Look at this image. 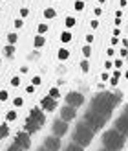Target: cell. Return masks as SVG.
<instances>
[{
  "instance_id": "obj_1",
  "label": "cell",
  "mask_w": 128,
  "mask_h": 151,
  "mask_svg": "<svg viewBox=\"0 0 128 151\" xmlns=\"http://www.w3.org/2000/svg\"><path fill=\"white\" fill-rule=\"evenodd\" d=\"M121 101V94H114V92H103L99 96H95L92 100V109L93 112H97V114H101L104 118H110L112 111H114V107Z\"/></svg>"
},
{
  "instance_id": "obj_2",
  "label": "cell",
  "mask_w": 128,
  "mask_h": 151,
  "mask_svg": "<svg viewBox=\"0 0 128 151\" xmlns=\"http://www.w3.org/2000/svg\"><path fill=\"white\" fill-rule=\"evenodd\" d=\"M124 134L119 133L117 129H110L103 134V146L108 151H121L124 146Z\"/></svg>"
},
{
  "instance_id": "obj_3",
  "label": "cell",
  "mask_w": 128,
  "mask_h": 151,
  "mask_svg": "<svg viewBox=\"0 0 128 151\" xmlns=\"http://www.w3.org/2000/svg\"><path fill=\"white\" fill-rule=\"evenodd\" d=\"M93 129L90 127L86 122H81L79 125H77V129H75V133H73V140H75V144H79V146H90V142H92V138H93Z\"/></svg>"
},
{
  "instance_id": "obj_4",
  "label": "cell",
  "mask_w": 128,
  "mask_h": 151,
  "mask_svg": "<svg viewBox=\"0 0 128 151\" xmlns=\"http://www.w3.org/2000/svg\"><path fill=\"white\" fill-rule=\"evenodd\" d=\"M106 120L108 118H104V116H101V114H97V112H93L92 109H88V112L84 114V122L92 127L93 131H99L101 127L106 124Z\"/></svg>"
},
{
  "instance_id": "obj_5",
  "label": "cell",
  "mask_w": 128,
  "mask_h": 151,
  "mask_svg": "<svg viewBox=\"0 0 128 151\" xmlns=\"http://www.w3.org/2000/svg\"><path fill=\"white\" fill-rule=\"evenodd\" d=\"M115 129H117L119 133H123L124 137H128V107L124 109L123 114L115 120Z\"/></svg>"
},
{
  "instance_id": "obj_6",
  "label": "cell",
  "mask_w": 128,
  "mask_h": 151,
  "mask_svg": "<svg viewBox=\"0 0 128 151\" xmlns=\"http://www.w3.org/2000/svg\"><path fill=\"white\" fill-rule=\"evenodd\" d=\"M66 103L77 109V107H81V105L84 103V96H82L81 92H70L66 96Z\"/></svg>"
},
{
  "instance_id": "obj_7",
  "label": "cell",
  "mask_w": 128,
  "mask_h": 151,
  "mask_svg": "<svg viewBox=\"0 0 128 151\" xmlns=\"http://www.w3.org/2000/svg\"><path fill=\"white\" fill-rule=\"evenodd\" d=\"M17 144H18L20 147L28 149L29 146H31V134H29L28 131H24V133H18V134H17Z\"/></svg>"
},
{
  "instance_id": "obj_8",
  "label": "cell",
  "mask_w": 128,
  "mask_h": 151,
  "mask_svg": "<svg viewBox=\"0 0 128 151\" xmlns=\"http://www.w3.org/2000/svg\"><path fill=\"white\" fill-rule=\"evenodd\" d=\"M66 131H68L66 120H57V122L53 124V134L55 137H62V134H66Z\"/></svg>"
},
{
  "instance_id": "obj_9",
  "label": "cell",
  "mask_w": 128,
  "mask_h": 151,
  "mask_svg": "<svg viewBox=\"0 0 128 151\" xmlns=\"http://www.w3.org/2000/svg\"><path fill=\"white\" fill-rule=\"evenodd\" d=\"M44 146L50 151H59L61 149V137H48L46 142H44Z\"/></svg>"
},
{
  "instance_id": "obj_10",
  "label": "cell",
  "mask_w": 128,
  "mask_h": 151,
  "mask_svg": "<svg viewBox=\"0 0 128 151\" xmlns=\"http://www.w3.org/2000/svg\"><path fill=\"white\" fill-rule=\"evenodd\" d=\"M75 114H77V111H75V107H71V105H66V107L61 109V118L66 120V122H70V120L75 118Z\"/></svg>"
},
{
  "instance_id": "obj_11",
  "label": "cell",
  "mask_w": 128,
  "mask_h": 151,
  "mask_svg": "<svg viewBox=\"0 0 128 151\" xmlns=\"http://www.w3.org/2000/svg\"><path fill=\"white\" fill-rule=\"evenodd\" d=\"M40 107H42V111H55V107H57V101H55V98H51V96H46L44 100L40 101Z\"/></svg>"
},
{
  "instance_id": "obj_12",
  "label": "cell",
  "mask_w": 128,
  "mask_h": 151,
  "mask_svg": "<svg viewBox=\"0 0 128 151\" xmlns=\"http://www.w3.org/2000/svg\"><path fill=\"white\" fill-rule=\"evenodd\" d=\"M29 116H31L35 122H39L40 125L46 122V114L42 112V107H35V109H31V114H29Z\"/></svg>"
},
{
  "instance_id": "obj_13",
  "label": "cell",
  "mask_w": 128,
  "mask_h": 151,
  "mask_svg": "<svg viewBox=\"0 0 128 151\" xmlns=\"http://www.w3.org/2000/svg\"><path fill=\"white\" fill-rule=\"evenodd\" d=\"M39 127H40V124L39 122H35V120L29 116L28 120H26V125H24V131H28L29 134H33V133H37L39 131Z\"/></svg>"
},
{
  "instance_id": "obj_14",
  "label": "cell",
  "mask_w": 128,
  "mask_h": 151,
  "mask_svg": "<svg viewBox=\"0 0 128 151\" xmlns=\"http://www.w3.org/2000/svg\"><path fill=\"white\" fill-rule=\"evenodd\" d=\"M66 151H84V149H82V146H79V144H75V142H73V144H70V146L66 147Z\"/></svg>"
},
{
  "instance_id": "obj_15",
  "label": "cell",
  "mask_w": 128,
  "mask_h": 151,
  "mask_svg": "<svg viewBox=\"0 0 128 151\" xmlns=\"http://www.w3.org/2000/svg\"><path fill=\"white\" fill-rule=\"evenodd\" d=\"M9 134V127L7 125H0V138H6Z\"/></svg>"
},
{
  "instance_id": "obj_16",
  "label": "cell",
  "mask_w": 128,
  "mask_h": 151,
  "mask_svg": "<svg viewBox=\"0 0 128 151\" xmlns=\"http://www.w3.org/2000/svg\"><path fill=\"white\" fill-rule=\"evenodd\" d=\"M68 55H70V52H68L66 48H61V50H59V59H62V61H64V59H68Z\"/></svg>"
},
{
  "instance_id": "obj_17",
  "label": "cell",
  "mask_w": 128,
  "mask_h": 151,
  "mask_svg": "<svg viewBox=\"0 0 128 151\" xmlns=\"http://www.w3.org/2000/svg\"><path fill=\"white\" fill-rule=\"evenodd\" d=\"M13 52H15V46H13V44H9V46H6V48H4V54H6L7 57H11V55H13Z\"/></svg>"
},
{
  "instance_id": "obj_18",
  "label": "cell",
  "mask_w": 128,
  "mask_h": 151,
  "mask_svg": "<svg viewBox=\"0 0 128 151\" xmlns=\"http://www.w3.org/2000/svg\"><path fill=\"white\" fill-rule=\"evenodd\" d=\"M44 17H46V19L55 17V9H51V7H50V9H46V11H44Z\"/></svg>"
},
{
  "instance_id": "obj_19",
  "label": "cell",
  "mask_w": 128,
  "mask_h": 151,
  "mask_svg": "<svg viewBox=\"0 0 128 151\" xmlns=\"http://www.w3.org/2000/svg\"><path fill=\"white\" fill-rule=\"evenodd\" d=\"M17 39H18L17 33H9V35H7V41H9V44H15V42H17Z\"/></svg>"
},
{
  "instance_id": "obj_20",
  "label": "cell",
  "mask_w": 128,
  "mask_h": 151,
  "mask_svg": "<svg viewBox=\"0 0 128 151\" xmlns=\"http://www.w3.org/2000/svg\"><path fill=\"white\" fill-rule=\"evenodd\" d=\"M42 44H44V37H40V35H39V37L35 39V46H37V48H40Z\"/></svg>"
},
{
  "instance_id": "obj_21",
  "label": "cell",
  "mask_w": 128,
  "mask_h": 151,
  "mask_svg": "<svg viewBox=\"0 0 128 151\" xmlns=\"http://www.w3.org/2000/svg\"><path fill=\"white\" fill-rule=\"evenodd\" d=\"M7 151H24V147H20V146L17 144V142H15V144H13L9 149H7Z\"/></svg>"
},
{
  "instance_id": "obj_22",
  "label": "cell",
  "mask_w": 128,
  "mask_h": 151,
  "mask_svg": "<svg viewBox=\"0 0 128 151\" xmlns=\"http://www.w3.org/2000/svg\"><path fill=\"white\" fill-rule=\"evenodd\" d=\"M119 76H121V74H119V70H117L114 76H112V79H110V81H112V85H117V79H119Z\"/></svg>"
},
{
  "instance_id": "obj_23",
  "label": "cell",
  "mask_w": 128,
  "mask_h": 151,
  "mask_svg": "<svg viewBox=\"0 0 128 151\" xmlns=\"http://www.w3.org/2000/svg\"><path fill=\"white\" fill-rule=\"evenodd\" d=\"M82 54H84V57H90V55H92V48L84 46V48H82Z\"/></svg>"
},
{
  "instance_id": "obj_24",
  "label": "cell",
  "mask_w": 128,
  "mask_h": 151,
  "mask_svg": "<svg viewBox=\"0 0 128 151\" xmlns=\"http://www.w3.org/2000/svg\"><path fill=\"white\" fill-rule=\"evenodd\" d=\"M66 26H68V28L75 26V19H73V17H68V19H66Z\"/></svg>"
},
{
  "instance_id": "obj_25",
  "label": "cell",
  "mask_w": 128,
  "mask_h": 151,
  "mask_svg": "<svg viewBox=\"0 0 128 151\" xmlns=\"http://www.w3.org/2000/svg\"><path fill=\"white\" fill-rule=\"evenodd\" d=\"M15 118H17V112H15V111H11V112H7V122H13Z\"/></svg>"
},
{
  "instance_id": "obj_26",
  "label": "cell",
  "mask_w": 128,
  "mask_h": 151,
  "mask_svg": "<svg viewBox=\"0 0 128 151\" xmlns=\"http://www.w3.org/2000/svg\"><path fill=\"white\" fill-rule=\"evenodd\" d=\"M11 85H13V87H18V85H20V78H18V76H15V78L11 79Z\"/></svg>"
},
{
  "instance_id": "obj_27",
  "label": "cell",
  "mask_w": 128,
  "mask_h": 151,
  "mask_svg": "<svg viewBox=\"0 0 128 151\" xmlns=\"http://www.w3.org/2000/svg\"><path fill=\"white\" fill-rule=\"evenodd\" d=\"M59 94H61V92H59V88H51L50 90V96L51 98H59Z\"/></svg>"
},
{
  "instance_id": "obj_28",
  "label": "cell",
  "mask_w": 128,
  "mask_h": 151,
  "mask_svg": "<svg viewBox=\"0 0 128 151\" xmlns=\"http://www.w3.org/2000/svg\"><path fill=\"white\" fill-rule=\"evenodd\" d=\"M61 39H62L64 42H68V41H71V35L68 33V32H64V33H62V37H61Z\"/></svg>"
},
{
  "instance_id": "obj_29",
  "label": "cell",
  "mask_w": 128,
  "mask_h": 151,
  "mask_svg": "<svg viewBox=\"0 0 128 151\" xmlns=\"http://www.w3.org/2000/svg\"><path fill=\"white\" fill-rule=\"evenodd\" d=\"M46 32H48V26H46V24H40V26H39V33L42 35V33H46Z\"/></svg>"
},
{
  "instance_id": "obj_30",
  "label": "cell",
  "mask_w": 128,
  "mask_h": 151,
  "mask_svg": "<svg viewBox=\"0 0 128 151\" xmlns=\"http://www.w3.org/2000/svg\"><path fill=\"white\" fill-rule=\"evenodd\" d=\"M7 100V92L6 90H0V101H6Z\"/></svg>"
},
{
  "instance_id": "obj_31",
  "label": "cell",
  "mask_w": 128,
  "mask_h": 151,
  "mask_svg": "<svg viewBox=\"0 0 128 151\" xmlns=\"http://www.w3.org/2000/svg\"><path fill=\"white\" fill-rule=\"evenodd\" d=\"M81 68H82V72H88V68H90V66H88V61H82V63H81Z\"/></svg>"
},
{
  "instance_id": "obj_32",
  "label": "cell",
  "mask_w": 128,
  "mask_h": 151,
  "mask_svg": "<svg viewBox=\"0 0 128 151\" xmlns=\"http://www.w3.org/2000/svg\"><path fill=\"white\" fill-rule=\"evenodd\" d=\"M22 103H24V100H22V98H17V100H15V107H20Z\"/></svg>"
},
{
  "instance_id": "obj_33",
  "label": "cell",
  "mask_w": 128,
  "mask_h": 151,
  "mask_svg": "<svg viewBox=\"0 0 128 151\" xmlns=\"http://www.w3.org/2000/svg\"><path fill=\"white\" fill-rule=\"evenodd\" d=\"M82 7H84V4H82V2H77V4H75V9H79V11H81Z\"/></svg>"
},
{
  "instance_id": "obj_34",
  "label": "cell",
  "mask_w": 128,
  "mask_h": 151,
  "mask_svg": "<svg viewBox=\"0 0 128 151\" xmlns=\"http://www.w3.org/2000/svg\"><path fill=\"white\" fill-rule=\"evenodd\" d=\"M114 66H115V68H119V66H123V61H121V59H117V61L114 63Z\"/></svg>"
},
{
  "instance_id": "obj_35",
  "label": "cell",
  "mask_w": 128,
  "mask_h": 151,
  "mask_svg": "<svg viewBox=\"0 0 128 151\" xmlns=\"http://www.w3.org/2000/svg\"><path fill=\"white\" fill-rule=\"evenodd\" d=\"M33 85H40V78H33Z\"/></svg>"
},
{
  "instance_id": "obj_36",
  "label": "cell",
  "mask_w": 128,
  "mask_h": 151,
  "mask_svg": "<svg viewBox=\"0 0 128 151\" xmlns=\"http://www.w3.org/2000/svg\"><path fill=\"white\" fill-rule=\"evenodd\" d=\"M20 15H22V17H26V15H28V9H26V7H22V11H20Z\"/></svg>"
},
{
  "instance_id": "obj_37",
  "label": "cell",
  "mask_w": 128,
  "mask_h": 151,
  "mask_svg": "<svg viewBox=\"0 0 128 151\" xmlns=\"http://www.w3.org/2000/svg\"><path fill=\"white\" fill-rule=\"evenodd\" d=\"M15 26H17V28H22V20H15Z\"/></svg>"
},
{
  "instance_id": "obj_38",
  "label": "cell",
  "mask_w": 128,
  "mask_h": 151,
  "mask_svg": "<svg viewBox=\"0 0 128 151\" xmlns=\"http://www.w3.org/2000/svg\"><path fill=\"white\" fill-rule=\"evenodd\" d=\"M37 151H50V149H48L46 146H44V147H40V149H37Z\"/></svg>"
},
{
  "instance_id": "obj_39",
  "label": "cell",
  "mask_w": 128,
  "mask_h": 151,
  "mask_svg": "<svg viewBox=\"0 0 128 151\" xmlns=\"http://www.w3.org/2000/svg\"><path fill=\"white\" fill-rule=\"evenodd\" d=\"M101 151H108V149H106V147H104V149H101Z\"/></svg>"
},
{
  "instance_id": "obj_40",
  "label": "cell",
  "mask_w": 128,
  "mask_h": 151,
  "mask_svg": "<svg viewBox=\"0 0 128 151\" xmlns=\"http://www.w3.org/2000/svg\"><path fill=\"white\" fill-rule=\"evenodd\" d=\"M126 79H128V72H126Z\"/></svg>"
}]
</instances>
